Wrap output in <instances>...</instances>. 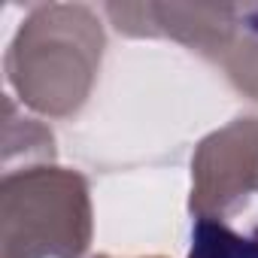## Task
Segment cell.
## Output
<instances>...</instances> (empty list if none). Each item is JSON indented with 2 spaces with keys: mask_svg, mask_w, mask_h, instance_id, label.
I'll return each mask as SVG.
<instances>
[{
  "mask_svg": "<svg viewBox=\"0 0 258 258\" xmlns=\"http://www.w3.org/2000/svg\"><path fill=\"white\" fill-rule=\"evenodd\" d=\"M106 34L85 4H37L19 22L4 73L19 103L46 118H73L88 103Z\"/></svg>",
  "mask_w": 258,
  "mask_h": 258,
  "instance_id": "cell-1",
  "label": "cell"
},
{
  "mask_svg": "<svg viewBox=\"0 0 258 258\" xmlns=\"http://www.w3.org/2000/svg\"><path fill=\"white\" fill-rule=\"evenodd\" d=\"M91 240V185L79 170L34 164L4 173L0 258H85Z\"/></svg>",
  "mask_w": 258,
  "mask_h": 258,
  "instance_id": "cell-2",
  "label": "cell"
},
{
  "mask_svg": "<svg viewBox=\"0 0 258 258\" xmlns=\"http://www.w3.org/2000/svg\"><path fill=\"white\" fill-rule=\"evenodd\" d=\"M258 195V115L207 134L191 155V216L231 219Z\"/></svg>",
  "mask_w": 258,
  "mask_h": 258,
  "instance_id": "cell-3",
  "label": "cell"
},
{
  "mask_svg": "<svg viewBox=\"0 0 258 258\" xmlns=\"http://www.w3.org/2000/svg\"><path fill=\"white\" fill-rule=\"evenodd\" d=\"M7 121H4V173L34 164H55V134L40 121L25 112H19L16 97H4Z\"/></svg>",
  "mask_w": 258,
  "mask_h": 258,
  "instance_id": "cell-4",
  "label": "cell"
},
{
  "mask_svg": "<svg viewBox=\"0 0 258 258\" xmlns=\"http://www.w3.org/2000/svg\"><path fill=\"white\" fill-rule=\"evenodd\" d=\"M219 67L243 97L258 103V4H246L243 25L219 58Z\"/></svg>",
  "mask_w": 258,
  "mask_h": 258,
  "instance_id": "cell-5",
  "label": "cell"
},
{
  "mask_svg": "<svg viewBox=\"0 0 258 258\" xmlns=\"http://www.w3.org/2000/svg\"><path fill=\"white\" fill-rule=\"evenodd\" d=\"M185 258H258V228L249 234L228 225V219L195 216L191 249Z\"/></svg>",
  "mask_w": 258,
  "mask_h": 258,
  "instance_id": "cell-6",
  "label": "cell"
},
{
  "mask_svg": "<svg viewBox=\"0 0 258 258\" xmlns=\"http://www.w3.org/2000/svg\"><path fill=\"white\" fill-rule=\"evenodd\" d=\"M94 258H112V255H94ZM140 258H164V255H140Z\"/></svg>",
  "mask_w": 258,
  "mask_h": 258,
  "instance_id": "cell-7",
  "label": "cell"
}]
</instances>
